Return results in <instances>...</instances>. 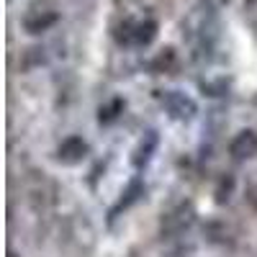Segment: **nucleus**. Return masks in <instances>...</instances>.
Masks as SVG:
<instances>
[{
  "instance_id": "nucleus-1",
  "label": "nucleus",
  "mask_w": 257,
  "mask_h": 257,
  "mask_svg": "<svg viewBox=\"0 0 257 257\" xmlns=\"http://www.w3.org/2000/svg\"><path fill=\"white\" fill-rule=\"evenodd\" d=\"M162 105L165 111L173 116V118H188L196 113V103H193L185 93H178V90H170L162 95Z\"/></svg>"
},
{
  "instance_id": "nucleus-2",
  "label": "nucleus",
  "mask_w": 257,
  "mask_h": 257,
  "mask_svg": "<svg viewBox=\"0 0 257 257\" xmlns=\"http://www.w3.org/2000/svg\"><path fill=\"white\" fill-rule=\"evenodd\" d=\"M229 155L234 160H249L257 155V134L249 132V128H244V132H239L237 137L231 139L229 144Z\"/></svg>"
},
{
  "instance_id": "nucleus-3",
  "label": "nucleus",
  "mask_w": 257,
  "mask_h": 257,
  "mask_svg": "<svg viewBox=\"0 0 257 257\" xmlns=\"http://www.w3.org/2000/svg\"><path fill=\"white\" fill-rule=\"evenodd\" d=\"M155 36H157V24H155V21H142V24H126V41H128V44L147 47Z\"/></svg>"
},
{
  "instance_id": "nucleus-4",
  "label": "nucleus",
  "mask_w": 257,
  "mask_h": 257,
  "mask_svg": "<svg viewBox=\"0 0 257 257\" xmlns=\"http://www.w3.org/2000/svg\"><path fill=\"white\" fill-rule=\"evenodd\" d=\"M57 21H59V16L54 11H41V13L39 11H29L21 24H24V29L29 34H41V31H47L49 26H54Z\"/></svg>"
},
{
  "instance_id": "nucleus-5",
  "label": "nucleus",
  "mask_w": 257,
  "mask_h": 257,
  "mask_svg": "<svg viewBox=\"0 0 257 257\" xmlns=\"http://www.w3.org/2000/svg\"><path fill=\"white\" fill-rule=\"evenodd\" d=\"M85 152H88L85 142H82L80 137H70V139H64L62 147H59V160H62L64 165H77V162L85 157Z\"/></svg>"
},
{
  "instance_id": "nucleus-6",
  "label": "nucleus",
  "mask_w": 257,
  "mask_h": 257,
  "mask_svg": "<svg viewBox=\"0 0 257 257\" xmlns=\"http://www.w3.org/2000/svg\"><path fill=\"white\" fill-rule=\"evenodd\" d=\"M173 62H175V52H173V49H165V54H160V57L152 62V67H170Z\"/></svg>"
},
{
  "instance_id": "nucleus-7",
  "label": "nucleus",
  "mask_w": 257,
  "mask_h": 257,
  "mask_svg": "<svg viewBox=\"0 0 257 257\" xmlns=\"http://www.w3.org/2000/svg\"><path fill=\"white\" fill-rule=\"evenodd\" d=\"M249 201H252V206H254V208H257V188H254V190H252V193H249Z\"/></svg>"
},
{
  "instance_id": "nucleus-8",
  "label": "nucleus",
  "mask_w": 257,
  "mask_h": 257,
  "mask_svg": "<svg viewBox=\"0 0 257 257\" xmlns=\"http://www.w3.org/2000/svg\"><path fill=\"white\" fill-rule=\"evenodd\" d=\"M11 257H16V254H11Z\"/></svg>"
}]
</instances>
